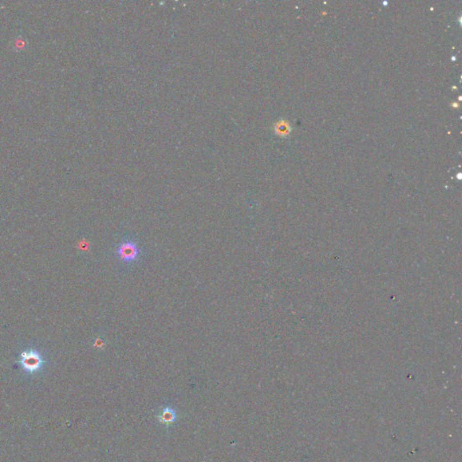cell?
Wrapping results in <instances>:
<instances>
[{"label":"cell","mask_w":462,"mask_h":462,"mask_svg":"<svg viewBox=\"0 0 462 462\" xmlns=\"http://www.w3.org/2000/svg\"><path fill=\"white\" fill-rule=\"evenodd\" d=\"M20 363L26 370L30 373H33L42 366L43 360L36 351L29 350L22 353Z\"/></svg>","instance_id":"obj_1"},{"label":"cell","mask_w":462,"mask_h":462,"mask_svg":"<svg viewBox=\"0 0 462 462\" xmlns=\"http://www.w3.org/2000/svg\"><path fill=\"white\" fill-rule=\"evenodd\" d=\"M118 255L125 262H130L137 257L138 249L134 243L125 242L119 246Z\"/></svg>","instance_id":"obj_2"},{"label":"cell","mask_w":462,"mask_h":462,"mask_svg":"<svg viewBox=\"0 0 462 462\" xmlns=\"http://www.w3.org/2000/svg\"><path fill=\"white\" fill-rule=\"evenodd\" d=\"M275 129H276L275 131H276L278 134H288L291 130L290 124L288 123V122H285V121H280V122L276 124Z\"/></svg>","instance_id":"obj_3"},{"label":"cell","mask_w":462,"mask_h":462,"mask_svg":"<svg viewBox=\"0 0 462 462\" xmlns=\"http://www.w3.org/2000/svg\"><path fill=\"white\" fill-rule=\"evenodd\" d=\"M162 419L164 422H172L174 419V414L172 412H165L164 415H162Z\"/></svg>","instance_id":"obj_4"}]
</instances>
